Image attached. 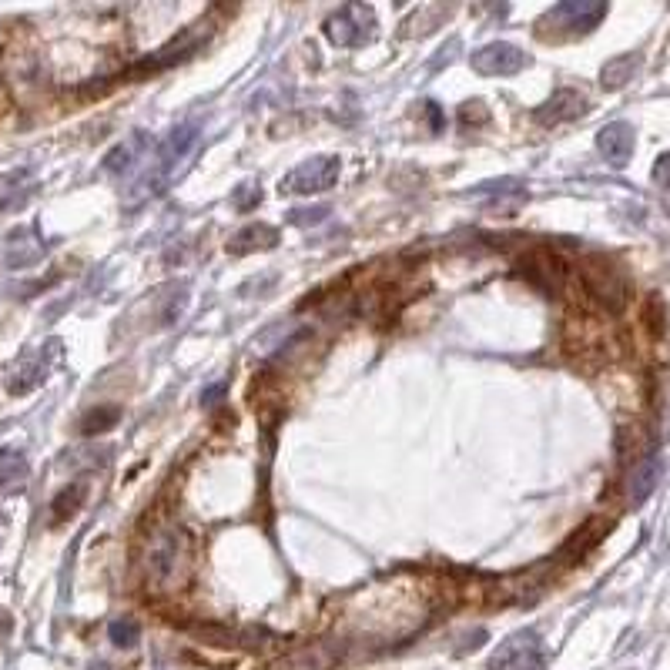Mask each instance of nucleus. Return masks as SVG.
I'll return each instance as SVG.
<instances>
[{"mask_svg": "<svg viewBox=\"0 0 670 670\" xmlns=\"http://www.w3.org/2000/svg\"><path fill=\"white\" fill-rule=\"evenodd\" d=\"M191 573V536L185 526L165 523L148 536L145 580L155 593H175Z\"/></svg>", "mask_w": 670, "mask_h": 670, "instance_id": "nucleus-1", "label": "nucleus"}, {"mask_svg": "<svg viewBox=\"0 0 670 670\" xmlns=\"http://www.w3.org/2000/svg\"><path fill=\"white\" fill-rule=\"evenodd\" d=\"M198 121H185L178 124V128H171L165 138H161V145L151 151L148 158V171L145 178L138 181L134 188H141V198H151V195H161V191L168 188L171 175L178 171V165L185 161L191 151L198 145Z\"/></svg>", "mask_w": 670, "mask_h": 670, "instance_id": "nucleus-2", "label": "nucleus"}, {"mask_svg": "<svg viewBox=\"0 0 670 670\" xmlns=\"http://www.w3.org/2000/svg\"><path fill=\"white\" fill-rule=\"evenodd\" d=\"M580 275H583V285H587V292L607 312H620L627 305V299H630V279H627L624 268L614 262V258L590 255L587 262H583Z\"/></svg>", "mask_w": 670, "mask_h": 670, "instance_id": "nucleus-3", "label": "nucleus"}, {"mask_svg": "<svg viewBox=\"0 0 670 670\" xmlns=\"http://www.w3.org/2000/svg\"><path fill=\"white\" fill-rule=\"evenodd\" d=\"M603 17H607V4L603 0H563V4L543 14L540 34L547 37L553 31L557 37H580L590 34L593 27H600Z\"/></svg>", "mask_w": 670, "mask_h": 670, "instance_id": "nucleus-4", "label": "nucleus"}, {"mask_svg": "<svg viewBox=\"0 0 670 670\" xmlns=\"http://www.w3.org/2000/svg\"><path fill=\"white\" fill-rule=\"evenodd\" d=\"M376 34V11L366 4H346L325 21V37L339 47H362Z\"/></svg>", "mask_w": 670, "mask_h": 670, "instance_id": "nucleus-5", "label": "nucleus"}, {"mask_svg": "<svg viewBox=\"0 0 670 670\" xmlns=\"http://www.w3.org/2000/svg\"><path fill=\"white\" fill-rule=\"evenodd\" d=\"M342 161L332 155H319L312 161H302L299 168H292L289 175L282 178V195H322L329 191L335 181H339Z\"/></svg>", "mask_w": 670, "mask_h": 670, "instance_id": "nucleus-6", "label": "nucleus"}, {"mask_svg": "<svg viewBox=\"0 0 670 670\" xmlns=\"http://www.w3.org/2000/svg\"><path fill=\"white\" fill-rule=\"evenodd\" d=\"M490 670H547V650L536 630H520L506 637L490 660Z\"/></svg>", "mask_w": 670, "mask_h": 670, "instance_id": "nucleus-7", "label": "nucleus"}, {"mask_svg": "<svg viewBox=\"0 0 670 670\" xmlns=\"http://www.w3.org/2000/svg\"><path fill=\"white\" fill-rule=\"evenodd\" d=\"M54 356H57V342H47L44 349L24 352V356L17 359V366L11 369V376H7V389H11L14 396H24V392L37 389L47 379V372H51Z\"/></svg>", "mask_w": 670, "mask_h": 670, "instance_id": "nucleus-8", "label": "nucleus"}, {"mask_svg": "<svg viewBox=\"0 0 670 670\" xmlns=\"http://www.w3.org/2000/svg\"><path fill=\"white\" fill-rule=\"evenodd\" d=\"M523 67H526V54L506 41L486 44L473 54V71L486 74V78H510V74H520Z\"/></svg>", "mask_w": 670, "mask_h": 670, "instance_id": "nucleus-9", "label": "nucleus"}, {"mask_svg": "<svg viewBox=\"0 0 670 670\" xmlns=\"http://www.w3.org/2000/svg\"><path fill=\"white\" fill-rule=\"evenodd\" d=\"M151 158V138L145 131H134L121 145H114L108 155H104V171L111 175H131L138 165H148Z\"/></svg>", "mask_w": 670, "mask_h": 670, "instance_id": "nucleus-10", "label": "nucleus"}, {"mask_svg": "<svg viewBox=\"0 0 670 670\" xmlns=\"http://www.w3.org/2000/svg\"><path fill=\"white\" fill-rule=\"evenodd\" d=\"M587 114V98H583L580 91L573 88H563L553 94L550 101H543L540 108L533 111V118L543 124V128H557V124H567V121H577Z\"/></svg>", "mask_w": 670, "mask_h": 670, "instance_id": "nucleus-11", "label": "nucleus"}, {"mask_svg": "<svg viewBox=\"0 0 670 670\" xmlns=\"http://www.w3.org/2000/svg\"><path fill=\"white\" fill-rule=\"evenodd\" d=\"M597 148L614 168H624L630 161V155H634V128H630L627 121L603 124L600 134H597Z\"/></svg>", "mask_w": 670, "mask_h": 670, "instance_id": "nucleus-12", "label": "nucleus"}, {"mask_svg": "<svg viewBox=\"0 0 670 670\" xmlns=\"http://www.w3.org/2000/svg\"><path fill=\"white\" fill-rule=\"evenodd\" d=\"M660 476H664V456H660V453L640 456L637 466H634V473H630V483H627V500H630V506L644 503L647 496L657 490Z\"/></svg>", "mask_w": 670, "mask_h": 670, "instance_id": "nucleus-13", "label": "nucleus"}, {"mask_svg": "<svg viewBox=\"0 0 670 670\" xmlns=\"http://www.w3.org/2000/svg\"><path fill=\"white\" fill-rule=\"evenodd\" d=\"M31 195H34V181L27 171H7V175H0V215L21 208Z\"/></svg>", "mask_w": 670, "mask_h": 670, "instance_id": "nucleus-14", "label": "nucleus"}, {"mask_svg": "<svg viewBox=\"0 0 670 670\" xmlns=\"http://www.w3.org/2000/svg\"><path fill=\"white\" fill-rule=\"evenodd\" d=\"M640 54H620V57H614V61H607L603 64V71H600V84L607 91H617V88H624V84H630L634 81V74L640 71Z\"/></svg>", "mask_w": 670, "mask_h": 670, "instance_id": "nucleus-15", "label": "nucleus"}, {"mask_svg": "<svg viewBox=\"0 0 670 670\" xmlns=\"http://www.w3.org/2000/svg\"><path fill=\"white\" fill-rule=\"evenodd\" d=\"M275 242H279V232H275L272 225H248L228 242V252L248 255V252H255V248H275Z\"/></svg>", "mask_w": 670, "mask_h": 670, "instance_id": "nucleus-16", "label": "nucleus"}, {"mask_svg": "<svg viewBox=\"0 0 670 670\" xmlns=\"http://www.w3.org/2000/svg\"><path fill=\"white\" fill-rule=\"evenodd\" d=\"M27 480V459L17 449H0V493L21 490Z\"/></svg>", "mask_w": 670, "mask_h": 670, "instance_id": "nucleus-17", "label": "nucleus"}, {"mask_svg": "<svg viewBox=\"0 0 670 670\" xmlns=\"http://www.w3.org/2000/svg\"><path fill=\"white\" fill-rule=\"evenodd\" d=\"M84 496H88V483H71V486H64V490L57 493V496H54V503H51V516H54V523L71 520V516L81 510Z\"/></svg>", "mask_w": 670, "mask_h": 670, "instance_id": "nucleus-18", "label": "nucleus"}, {"mask_svg": "<svg viewBox=\"0 0 670 670\" xmlns=\"http://www.w3.org/2000/svg\"><path fill=\"white\" fill-rule=\"evenodd\" d=\"M118 419H121V406H94L81 416L78 429L84 436H98V433H108V429L118 426Z\"/></svg>", "mask_w": 670, "mask_h": 670, "instance_id": "nucleus-19", "label": "nucleus"}, {"mask_svg": "<svg viewBox=\"0 0 670 670\" xmlns=\"http://www.w3.org/2000/svg\"><path fill=\"white\" fill-rule=\"evenodd\" d=\"M108 637L114 647L131 650V647H138V640H141V624L134 617H118V620H111Z\"/></svg>", "mask_w": 670, "mask_h": 670, "instance_id": "nucleus-20", "label": "nucleus"}, {"mask_svg": "<svg viewBox=\"0 0 670 670\" xmlns=\"http://www.w3.org/2000/svg\"><path fill=\"white\" fill-rule=\"evenodd\" d=\"M490 114H486V108H483V101H469V104H463V111H459V124L463 128H469V124H483Z\"/></svg>", "mask_w": 670, "mask_h": 670, "instance_id": "nucleus-21", "label": "nucleus"}, {"mask_svg": "<svg viewBox=\"0 0 670 670\" xmlns=\"http://www.w3.org/2000/svg\"><path fill=\"white\" fill-rule=\"evenodd\" d=\"M258 198H262V191H258L252 181L248 185H242L238 188V195H235V208H242V212H248L252 205H258Z\"/></svg>", "mask_w": 670, "mask_h": 670, "instance_id": "nucleus-22", "label": "nucleus"}, {"mask_svg": "<svg viewBox=\"0 0 670 670\" xmlns=\"http://www.w3.org/2000/svg\"><path fill=\"white\" fill-rule=\"evenodd\" d=\"M654 181H657L660 188L670 191V151H667V155H660L657 168H654Z\"/></svg>", "mask_w": 670, "mask_h": 670, "instance_id": "nucleus-23", "label": "nucleus"}, {"mask_svg": "<svg viewBox=\"0 0 670 670\" xmlns=\"http://www.w3.org/2000/svg\"><path fill=\"white\" fill-rule=\"evenodd\" d=\"M222 396H225V382H218V386L201 392V402H205V406H215V402L222 399Z\"/></svg>", "mask_w": 670, "mask_h": 670, "instance_id": "nucleus-24", "label": "nucleus"}, {"mask_svg": "<svg viewBox=\"0 0 670 670\" xmlns=\"http://www.w3.org/2000/svg\"><path fill=\"white\" fill-rule=\"evenodd\" d=\"M11 627H14V624H11V617H7L4 610H0V644H4L7 634H11Z\"/></svg>", "mask_w": 670, "mask_h": 670, "instance_id": "nucleus-25", "label": "nucleus"}, {"mask_svg": "<svg viewBox=\"0 0 670 670\" xmlns=\"http://www.w3.org/2000/svg\"><path fill=\"white\" fill-rule=\"evenodd\" d=\"M426 108H429V118H433V128L439 131V128H443V114H439V104H426Z\"/></svg>", "mask_w": 670, "mask_h": 670, "instance_id": "nucleus-26", "label": "nucleus"}]
</instances>
